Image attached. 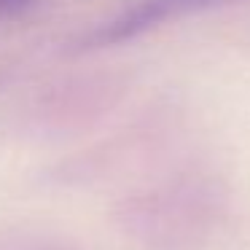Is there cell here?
Returning a JSON list of instances; mask_svg holds the SVG:
<instances>
[{"instance_id":"cell-1","label":"cell","mask_w":250,"mask_h":250,"mask_svg":"<svg viewBox=\"0 0 250 250\" xmlns=\"http://www.w3.org/2000/svg\"><path fill=\"white\" fill-rule=\"evenodd\" d=\"M229 0H135L110 19L100 22L92 33H86L76 43L78 51H94L103 46H113L121 41H129L135 35H143L148 30L159 27V24L169 22V19L186 17L194 11H205V8L221 6Z\"/></svg>"},{"instance_id":"cell-2","label":"cell","mask_w":250,"mask_h":250,"mask_svg":"<svg viewBox=\"0 0 250 250\" xmlns=\"http://www.w3.org/2000/svg\"><path fill=\"white\" fill-rule=\"evenodd\" d=\"M35 0H0V19L14 17V14L24 11L27 6H33Z\"/></svg>"}]
</instances>
